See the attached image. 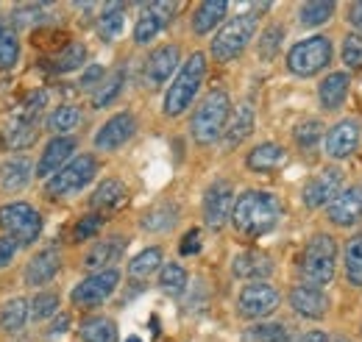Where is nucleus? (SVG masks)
<instances>
[{
    "label": "nucleus",
    "mask_w": 362,
    "mask_h": 342,
    "mask_svg": "<svg viewBox=\"0 0 362 342\" xmlns=\"http://www.w3.org/2000/svg\"><path fill=\"white\" fill-rule=\"evenodd\" d=\"M279 217H281V204L276 195L262 192V189H248L234 204L231 225L237 228V234L257 240V237H265L268 231L276 228Z\"/></svg>",
    "instance_id": "nucleus-1"
},
{
    "label": "nucleus",
    "mask_w": 362,
    "mask_h": 342,
    "mask_svg": "<svg viewBox=\"0 0 362 342\" xmlns=\"http://www.w3.org/2000/svg\"><path fill=\"white\" fill-rule=\"evenodd\" d=\"M228 117H231V100H228L226 92L215 89L209 92L201 106L195 109L192 120H189V131H192V139L198 145H212L223 136V131L228 126Z\"/></svg>",
    "instance_id": "nucleus-2"
},
{
    "label": "nucleus",
    "mask_w": 362,
    "mask_h": 342,
    "mask_svg": "<svg viewBox=\"0 0 362 342\" xmlns=\"http://www.w3.org/2000/svg\"><path fill=\"white\" fill-rule=\"evenodd\" d=\"M204 76H206V56H204V53H192V56L181 64L179 76L173 78V84L168 86L162 112H165L168 117L184 114L187 106L195 100L201 84H204Z\"/></svg>",
    "instance_id": "nucleus-3"
},
{
    "label": "nucleus",
    "mask_w": 362,
    "mask_h": 342,
    "mask_svg": "<svg viewBox=\"0 0 362 342\" xmlns=\"http://www.w3.org/2000/svg\"><path fill=\"white\" fill-rule=\"evenodd\" d=\"M301 273L310 287L320 290V287L332 284V278L337 273V245L329 234H315L307 242L304 256H301Z\"/></svg>",
    "instance_id": "nucleus-4"
},
{
    "label": "nucleus",
    "mask_w": 362,
    "mask_h": 342,
    "mask_svg": "<svg viewBox=\"0 0 362 342\" xmlns=\"http://www.w3.org/2000/svg\"><path fill=\"white\" fill-rule=\"evenodd\" d=\"M254 34H257V14H237V17H231L226 25L215 34V40H212V47H209L212 59L221 61V64L234 61L248 47V42L254 40Z\"/></svg>",
    "instance_id": "nucleus-5"
},
{
    "label": "nucleus",
    "mask_w": 362,
    "mask_h": 342,
    "mask_svg": "<svg viewBox=\"0 0 362 342\" xmlns=\"http://www.w3.org/2000/svg\"><path fill=\"white\" fill-rule=\"evenodd\" d=\"M0 228L6 231V237H14L17 245H34L42 234V217L31 204H6L0 206Z\"/></svg>",
    "instance_id": "nucleus-6"
},
{
    "label": "nucleus",
    "mask_w": 362,
    "mask_h": 342,
    "mask_svg": "<svg viewBox=\"0 0 362 342\" xmlns=\"http://www.w3.org/2000/svg\"><path fill=\"white\" fill-rule=\"evenodd\" d=\"M329 61H332V42L326 37H310L304 42L293 45L287 53L290 73H296L301 78H310V76L320 73Z\"/></svg>",
    "instance_id": "nucleus-7"
},
{
    "label": "nucleus",
    "mask_w": 362,
    "mask_h": 342,
    "mask_svg": "<svg viewBox=\"0 0 362 342\" xmlns=\"http://www.w3.org/2000/svg\"><path fill=\"white\" fill-rule=\"evenodd\" d=\"M98 172V162L90 153H81L76 156L67 167L56 172L53 178H47V195L50 198H64V195H73V192H81Z\"/></svg>",
    "instance_id": "nucleus-8"
},
{
    "label": "nucleus",
    "mask_w": 362,
    "mask_h": 342,
    "mask_svg": "<svg viewBox=\"0 0 362 342\" xmlns=\"http://www.w3.org/2000/svg\"><path fill=\"white\" fill-rule=\"evenodd\" d=\"M279 306V293L273 290L271 284L265 281H254V284H245L237 295V312L248 320H262L276 312Z\"/></svg>",
    "instance_id": "nucleus-9"
},
{
    "label": "nucleus",
    "mask_w": 362,
    "mask_h": 342,
    "mask_svg": "<svg viewBox=\"0 0 362 342\" xmlns=\"http://www.w3.org/2000/svg\"><path fill=\"white\" fill-rule=\"evenodd\" d=\"M120 284V273L112 267V270H100V273H92L84 281H78L70 293V300L76 306H98L109 298Z\"/></svg>",
    "instance_id": "nucleus-10"
},
{
    "label": "nucleus",
    "mask_w": 362,
    "mask_h": 342,
    "mask_svg": "<svg viewBox=\"0 0 362 342\" xmlns=\"http://www.w3.org/2000/svg\"><path fill=\"white\" fill-rule=\"evenodd\" d=\"M234 187L228 181H215L209 184L206 195H204V223L209 228H223L228 220H231V212H234Z\"/></svg>",
    "instance_id": "nucleus-11"
},
{
    "label": "nucleus",
    "mask_w": 362,
    "mask_h": 342,
    "mask_svg": "<svg viewBox=\"0 0 362 342\" xmlns=\"http://www.w3.org/2000/svg\"><path fill=\"white\" fill-rule=\"evenodd\" d=\"M176 11H179V3H148L134 25V42L148 45L151 40H156L170 25Z\"/></svg>",
    "instance_id": "nucleus-12"
},
{
    "label": "nucleus",
    "mask_w": 362,
    "mask_h": 342,
    "mask_svg": "<svg viewBox=\"0 0 362 342\" xmlns=\"http://www.w3.org/2000/svg\"><path fill=\"white\" fill-rule=\"evenodd\" d=\"M343 187V172L337 167H326L320 170L315 178H310L301 189V201L307 209H320V206H329L334 201V195L340 192Z\"/></svg>",
    "instance_id": "nucleus-13"
},
{
    "label": "nucleus",
    "mask_w": 362,
    "mask_h": 342,
    "mask_svg": "<svg viewBox=\"0 0 362 342\" xmlns=\"http://www.w3.org/2000/svg\"><path fill=\"white\" fill-rule=\"evenodd\" d=\"M179 59H181V50L179 45H162L156 50H151V56L145 59V67H142V78L148 86H162L170 76L173 70L179 67Z\"/></svg>",
    "instance_id": "nucleus-14"
},
{
    "label": "nucleus",
    "mask_w": 362,
    "mask_h": 342,
    "mask_svg": "<svg viewBox=\"0 0 362 342\" xmlns=\"http://www.w3.org/2000/svg\"><path fill=\"white\" fill-rule=\"evenodd\" d=\"M326 214L334 225L349 228L354 223H360L362 217V187H346L334 195V201L326 206Z\"/></svg>",
    "instance_id": "nucleus-15"
},
{
    "label": "nucleus",
    "mask_w": 362,
    "mask_h": 342,
    "mask_svg": "<svg viewBox=\"0 0 362 342\" xmlns=\"http://www.w3.org/2000/svg\"><path fill=\"white\" fill-rule=\"evenodd\" d=\"M136 131V120L134 114H129V112H120V114H115L112 120H106L100 131L95 134V148L98 151H117L120 145H126L132 136H134Z\"/></svg>",
    "instance_id": "nucleus-16"
},
{
    "label": "nucleus",
    "mask_w": 362,
    "mask_h": 342,
    "mask_svg": "<svg viewBox=\"0 0 362 342\" xmlns=\"http://www.w3.org/2000/svg\"><path fill=\"white\" fill-rule=\"evenodd\" d=\"M73 151H76V139L73 136H53L45 145L42 156H40V165H37V175L40 178H53L62 167H67L73 159Z\"/></svg>",
    "instance_id": "nucleus-17"
},
{
    "label": "nucleus",
    "mask_w": 362,
    "mask_h": 342,
    "mask_svg": "<svg viewBox=\"0 0 362 342\" xmlns=\"http://www.w3.org/2000/svg\"><path fill=\"white\" fill-rule=\"evenodd\" d=\"M357 145H360V123L357 120L337 123L323 139L326 156H332V159H349L357 151Z\"/></svg>",
    "instance_id": "nucleus-18"
},
{
    "label": "nucleus",
    "mask_w": 362,
    "mask_h": 342,
    "mask_svg": "<svg viewBox=\"0 0 362 342\" xmlns=\"http://www.w3.org/2000/svg\"><path fill=\"white\" fill-rule=\"evenodd\" d=\"M231 273L243 281H262L273 273V261L268 254L259 251H243L231 259Z\"/></svg>",
    "instance_id": "nucleus-19"
},
{
    "label": "nucleus",
    "mask_w": 362,
    "mask_h": 342,
    "mask_svg": "<svg viewBox=\"0 0 362 342\" xmlns=\"http://www.w3.org/2000/svg\"><path fill=\"white\" fill-rule=\"evenodd\" d=\"M290 306L296 309V314L310 317V320H317V317L326 314L329 298H326L323 290H317V287L298 284V287H293V293H290Z\"/></svg>",
    "instance_id": "nucleus-20"
},
{
    "label": "nucleus",
    "mask_w": 362,
    "mask_h": 342,
    "mask_svg": "<svg viewBox=\"0 0 362 342\" xmlns=\"http://www.w3.org/2000/svg\"><path fill=\"white\" fill-rule=\"evenodd\" d=\"M126 237H109V240H100L95 248H92L87 259H84V267L92 273H100V270H112L115 261H120L123 251H126Z\"/></svg>",
    "instance_id": "nucleus-21"
},
{
    "label": "nucleus",
    "mask_w": 362,
    "mask_h": 342,
    "mask_svg": "<svg viewBox=\"0 0 362 342\" xmlns=\"http://www.w3.org/2000/svg\"><path fill=\"white\" fill-rule=\"evenodd\" d=\"M254 120H257L254 106H251V103H240V106L231 112L228 126H226V131H223V148L231 151V148H237L243 139H248V134L254 131Z\"/></svg>",
    "instance_id": "nucleus-22"
},
{
    "label": "nucleus",
    "mask_w": 362,
    "mask_h": 342,
    "mask_svg": "<svg viewBox=\"0 0 362 342\" xmlns=\"http://www.w3.org/2000/svg\"><path fill=\"white\" fill-rule=\"evenodd\" d=\"M59 267H62L59 251H53V248L40 251L37 256L28 261V267H25V281H28L31 287H42L47 281H53V276L59 273Z\"/></svg>",
    "instance_id": "nucleus-23"
},
{
    "label": "nucleus",
    "mask_w": 362,
    "mask_h": 342,
    "mask_svg": "<svg viewBox=\"0 0 362 342\" xmlns=\"http://www.w3.org/2000/svg\"><path fill=\"white\" fill-rule=\"evenodd\" d=\"M284 162H287V151H284L281 145H276V142H262V145H257V148L248 153V159H245L248 170H254V172H273V170H279Z\"/></svg>",
    "instance_id": "nucleus-24"
},
{
    "label": "nucleus",
    "mask_w": 362,
    "mask_h": 342,
    "mask_svg": "<svg viewBox=\"0 0 362 342\" xmlns=\"http://www.w3.org/2000/svg\"><path fill=\"white\" fill-rule=\"evenodd\" d=\"M37 123H31V120H20V117H11L6 126H3V134H0V139H3V145L8 148V151H23V148H31L34 142H37Z\"/></svg>",
    "instance_id": "nucleus-25"
},
{
    "label": "nucleus",
    "mask_w": 362,
    "mask_h": 342,
    "mask_svg": "<svg viewBox=\"0 0 362 342\" xmlns=\"http://www.w3.org/2000/svg\"><path fill=\"white\" fill-rule=\"evenodd\" d=\"M226 11H228L226 0H204V3L195 8V14H192V31H195L198 37L209 34L218 23H223Z\"/></svg>",
    "instance_id": "nucleus-26"
},
{
    "label": "nucleus",
    "mask_w": 362,
    "mask_h": 342,
    "mask_svg": "<svg viewBox=\"0 0 362 342\" xmlns=\"http://www.w3.org/2000/svg\"><path fill=\"white\" fill-rule=\"evenodd\" d=\"M349 73H332V76H326L323 78V84L317 86V98H320V103H323V109H340L343 106V100H346V95H349Z\"/></svg>",
    "instance_id": "nucleus-27"
},
{
    "label": "nucleus",
    "mask_w": 362,
    "mask_h": 342,
    "mask_svg": "<svg viewBox=\"0 0 362 342\" xmlns=\"http://www.w3.org/2000/svg\"><path fill=\"white\" fill-rule=\"evenodd\" d=\"M31 172H34V167L28 159H8L0 165V187L6 192H17V189L28 187Z\"/></svg>",
    "instance_id": "nucleus-28"
},
{
    "label": "nucleus",
    "mask_w": 362,
    "mask_h": 342,
    "mask_svg": "<svg viewBox=\"0 0 362 342\" xmlns=\"http://www.w3.org/2000/svg\"><path fill=\"white\" fill-rule=\"evenodd\" d=\"M123 25H126V6L123 3H106L100 17H98V34L106 42H115L123 34Z\"/></svg>",
    "instance_id": "nucleus-29"
},
{
    "label": "nucleus",
    "mask_w": 362,
    "mask_h": 342,
    "mask_svg": "<svg viewBox=\"0 0 362 342\" xmlns=\"http://www.w3.org/2000/svg\"><path fill=\"white\" fill-rule=\"evenodd\" d=\"M28 317H31V303L25 298L6 300L3 309H0V326H3V331H8V334L23 331L25 323H28Z\"/></svg>",
    "instance_id": "nucleus-30"
},
{
    "label": "nucleus",
    "mask_w": 362,
    "mask_h": 342,
    "mask_svg": "<svg viewBox=\"0 0 362 342\" xmlns=\"http://www.w3.org/2000/svg\"><path fill=\"white\" fill-rule=\"evenodd\" d=\"M123 201H126V184L117 181V178H106V181H100L98 189H95V195L90 198L92 209H103V212L117 209Z\"/></svg>",
    "instance_id": "nucleus-31"
},
{
    "label": "nucleus",
    "mask_w": 362,
    "mask_h": 342,
    "mask_svg": "<svg viewBox=\"0 0 362 342\" xmlns=\"http://www.w3.org/2000/svg\"><path fill=\"white\" fill-rule=\"evenodd\" d=\"M20 61V40L11 23L0 20V70H14Z\"/></svg>",
    "instance_id": "nucleus-32"
},
{
    "label": "nucleus",
    "mask_w": 362,
    "mask_h": 342,
    "mask_svg": "<svg viewBox=\"0 0 362 342\" xmlns=\"http://www.w3.org/2000/svg\"><path fill=\"white\" fill-rule=\"evenodd\" d=\"M78 331L84 342H117V326L109 317H87Z\"/></svg>",
    "instance_id": "nucleus-33"
},
{
    "label": "nucleus",
    "mask_w": 362,
    "mask_h": 342,
    "mask_svg": "<svg viewBox=\"0 0 362 342\" xmlns=\"http://www.w3.org/2000/svg\"><path fill=\"white\" fill-rule=\"evenodd\" d=\"M78 123H81V112L76 106H59V109H53V114L47 117L45 126L56 136H67L70 131L78 129Z\"/></svg>",
    "instance_id": "nucleus-34"
},
{
    "label": "nucleus",
    "mask_w": 362,
    "mask_h": 342,
    "mask_svg": "<svg viewBox=\"0 0 362 342\" xmlns=\"http://www.w3.org/2000/svg\"><path fill=\"white\" fill-rule=\"evenodd\" d=\"M176 217H179L176 204H159V206H153L151 212H145V217L139 220V225H142L145 231H168V228H173Z\"/></svg>",
    "instance_id": "nucleus-35"
},
{
    "label": "nucleus",
    "mask_w": 362,
    "mask_h": 342,
    "mask_svg": "<svg viewBox=\"0 0 362 342\" xmlns=\"http://www.w3.org/2000/svg\"><path fill=\"white\" fill-rule=\"evenodd\" d=\"M84 61H87V47L81 42H70L62 53H56V59H53L50 67H53V73H73Z\"/></svg>",
    "instance_id": "nucleus-36"
},
{
    "label": "nucleus",
    "mask_w": 362,
    "mask_h": 342,
    "mask_svg": "<svg viewBox=\"0 0 362 342\" xmlns=\"http://www.w3.org/2000/svg\"><path fill=\"white\" fill-rule=\"evenodd\" d=\"M187 281H189L187 270H184L181 264H176V261L165 264L162 273H159V287H162V293H168V295H181V293L187 290Z\"/></svg>",
    "instance_id": "nucleus-37"
},
{
    "label": "nucleus",
    "mask_w": 362,
    "mask_h": 342,
    "mask_svg": "<svg viewBox=\"0 0 362 342\" xmlns=\"http://www.w3.org/2000/svg\"><path fill=\"white\" fill-rule=\"evenodd\" d=\"M162 267V251L159 248H145L142 254H136L129 261V276L132 278H148L153 270Z\"/></svg>",
    "instance_id": "nucleus-38"
},
{
    "label": "nucleus",
    "mask_w": 362,
    "mask_h": 342,
    "mask_svg": "<svg viewBox=\"0 0 362 342\" xmlns=\"http://www.w3.org/2000/svg\"><path fill=\"white\" fill-rule=\"evenodd\" d=\"M123 84H126V73L117 70L115 76H109L103 84L95 89V95H92V106H95V109H103V106H109L112 100H117V95L123 92Z\"/></svg>",
    "instance_id": "nucleus-39"
},
{
    "label": "nucleus",
    "mask_w": 362,
    "mask_h": 342,
    "mask_svg": "<svg viewBox=\"0 0 362 342\" xmlns=\"http://www.w3.org/2000/svg\"><path fill=\"white\" fill-rule=\"evenodd\" d=\"M346 278L354 287H362V234L351 237L346 245Z\"/></svg>",
    "instance_id": "nucleus-40"
},
{
    "label": "nucleus",
    "mask_w": 362,
    "mask_h": 342,
    "mask_svg": "<svg viewBox=\"0 0 362 342\" xmlns=\"http://www.w3.org/2000/svg\"><path fill=\"white\" fill-rule=\"evenodd\" d=\"M245 342H290V329L284 323H259L248 329Z\"/></svg>",
    "instance_id": "nucleus-41"
},
{
    "label": "nucleus",
    "mask_w": 362,
    "mask_h": 342,
    "mask_svg": "<svg viewBox=\"0 0 362 342\" xmlns=\"http://www.w3.org/2000/svg\"><path fill=\"white\" fill-rule=\"evenodd\" d=\"M332 14H334V3L332 0H317V3H304L301 6V11H298V17H301V25H323V23H329L332 20Z\"/></svg>",
    "instance_id": "nucleus-42"
},
{
    "label": "nucleus",
    "mask_w": 362,
    "mask_h": 342,
    "mask_svg": "<svg viewBox=\"0 0 362 342\" xmlns=\"http://www.w3.org/2000/svg\"><path fill=\"white\" fill-rule=\"evenodd\" d=\"M320 139H323V123H320V120H307V123H301V126L296 129V142H298V148H304V151L317 148Z\"/></svg>",
    "instance_id": "nucleus-43"
},
{
    "label": "nucleus",
    "mask_w": 362,
    "mask_h": 342,
    "mask_svg": "<svg viewBox=\"0 0 362 342\" xmlns=\"http://www.w3.org/2000/svg\"><path fill=\"white\" fill-rule=\"evenodd\" d=\"M47 14H50V8H47L45 3H31V6H20V8H14V23L17 25H40V23H45Z\"/></svg>",
    "instance_id": "nucleus-44"
},
{
    "label": "nucleus",
    "mask_w": 362,
    "mask_h": 342,
    "mask_svg": "<svg viewBox=\"0 0 362 342\" xmlns=\"http://www.w3.org/2000/svg\"><path fill=\"white\" fill-rule=\"evenodd\" d=\"M45 106H47V92H45V89H37V92H31V95L23 100V106L14 112V117L37 123V114H40Z\"/></svg>",
    "instance_id": "nucleus-45"
},
{
    "label": "nucleus",
    "mask_w": 362,
    "mask_h": 342,
    "mask_svg": "<svg viewBox=\"0 0 362 342\" xmlns=\"http://www.w3.org/2000/svg\"><path fill=\"white\" fill-rule=\"evenodd\" d=\"M59 312V295L56 293H40L31 300V317L34 320H47Z\"/></svg>",
    "instance_id": "nucleus-46"
},
{
    "label": "nucleus",
    "mask_w": 362,
    "mask_h": 342,
    "mask_svg": "<svg viewBox=\"0 0 362 342\" xmlns=\"http://www.w3.org/2000/svg\"><path fill=\"white\" fill-rule=\"evenodd\" d=\"M343 61L349 70H362V37L360 34H349L343 40Z\"/></svg>",
    "instance_id": "nucleus-47"
},
{
    "label": "nucleus",
    "mask_w": 362,
    "mask_h": 342,
    "mask_svg": "<svg viewBox=\"0 0 362 342\" xmlns=\"http://www.w3.org/2000/svg\"><path fill=\"white\" fill-rule=\"evenodd\" d=\"M281 40H284V31H281L279 25L265 28V34H262V40H259V56H262L265 61L273 59V56L279 53V47H281Z\"/></svg>",
    "instance_id": "nucleus-48"
},
{
    "label": "nucleus",
    "mask_w": 362,
    "mask_h": 342,
    "mask_svg": "<svg viewBox=\"0 0 362 342\" xmlns=\"http://www.w3.org/2000/svg\"><path fill=\"white\" fill-rule=\"evenodd\" d=\"M100 225H103V217H98V214H87V217H81V220L76 223V228H73V240H76V242L92 240V237L100 231Z\"/></svg>",
    "instance_id": "nucleus-49"
},
{
    "label": "nucleus",
    "mask_w": 362,
    "mask_h": 342,
    "mask_svg": "<svg viewBox=\"0 0 362 342\" xmlns=\"http://www.w3.org/2000/svg\"><path fill=\"white\" fill-rule=\"evenodd\" d=\"M100 84H103V67H100V64L87 67L84 76H81V81H78L81 89H95V86H100Z\"/></svg>",
    "instance_id": "nucleus-50"
},
{
    "label": "nucleus",
    "mask_w": 362,
    "mask_h": 342,
    "mask_svg": "<svg viewBox=\"0 0 362 342\" xmlns=\"http://www.w3.org/2000/svg\"><path fill=\"white\" fill-rule=\"evenodd\" d=\"M17 240L14 237H0V267H6V264H11V259L17 254Z\"/></svg>",
    "instance_id": "nucleus-51"
},
{
    "label": "nucleus",
    "mask_w": 362,
    "mask_h": 342,
    "mask_svg": "<svg viewBox=\"0 0 362 342\" xmlns=\"http://www.w3.org/2000/svg\"><path fill=\"white\" fill-rule=\"evenodd\" d=\"M198 237H201V234H198L195 228H192V231L184 237V242H181V254H184V256H189V254H198V248H201V240H198Z\"/></svg>",
    "instance_id": "nucleus-52"
},
{
    "label": "nucleus",
    "mask_w": 362,
    "mask_h": 342,
    "mask_svg": "<svg viewBox=\"0 0 362 342\" xmlns=\"http://www.w3.org/2000/svg\"><path fill=\"white\" fill-rule=\"evenodd\" d=\"M349 23H351L357 31H362V0L349 6Z\"/></svg>",
    "instance_id": "nucleus-53"
},
{
    "label": "nucleus",
    "mask_w": 362,
    "mask_h": 342,
    "mask_svg": "<svg viewBox=\"0 0 362 342\" xmlns=\"http://www.w3.org/2000/svg\"><path fill=\"white\" fill-rule=\"evenodd\" d=\"M67 326H70V317H67V314H62V317L50 326V334H64V331H67Z\"/></svg>",
    "instance_id": "nucleus-54"
},
{
    "label": "nucleus",
    "mask_w": 362,
    "mask_h": 342,
    "mask_svg": "<svg viewBox=\"0 0 362 342\" xmlns=\"http://www.w3.org/2000/svg\"><path fill=\"white\" fill-rule=\"evenodd\" d=\"M298 342H329V337L323 331H307Z\"/></svg>",
    "instance_id": "nucleus-55"
},
{
    "label": "nucleus",
    "mask_w": 362,
    "mask_h": 342,
    "mask_svg": "<svg viewBox=\"0 0 362 342\" xmlns=\"http://www.w3.org/2000/svg\"><path fill=\"white\" fill-rule=\"evenodd\" d=\"M126 342H142V340H139V337H129Z\"/></svg>",
    "instance_id": "nucleus-56"
},
{
    "label": "nucleus",
    "mask_w": 362,
    "mask_h": 342,
    "mask_svg": "<svg viewBox=\"0 0 362 342\" xmlns=\"http://www.w3.org/2000/svg\"><path fill=\"white\" fill-rule=\"evenodd\" d=\"M334 342H349V340H334Z\"/></svg>",
    "instance_id": "nucleus-57"
}]
</instances>
